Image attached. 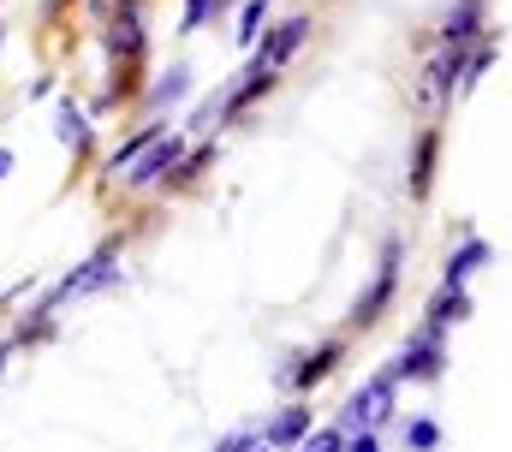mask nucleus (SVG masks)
Listing matches in <instances>:
<instances>
[{"mask_svg": "<svg viewBox=\"0 0 512 452\" xmlns=\"http://www.w3.org/2000/svg\"><path fill=\"white\" fill-rule=\"evenodd\" d=\"M209 18H215V0H185V12H179V36H197Z\"/></svg>", "mask_w": 512, "mask_h": 452, "instance_id": "nucleus-23", "label": "nucleus"}, {"mask_svg": "<svg viewBox=\"0 0 512 452\" xmlns=\"http://www.w3.org/2000/svg\"><path fill=\"white\" fill-rule=\"evenodd\" d=\"M262 24H268V0H245L239 6V48H256V36H262Z\"/></svg>", "mask_w": 512, "mask_h": 452, "instance_id": "nucleus-20", "label": "nucleus"}, {"mask_svg": "<svg viewBox=\"0 0 512 452\" xmlns=\"http://www.w3.org/2000/svg\"><path fill=\"white\" fill-rule=\"evenodd\" d=\"M102 48H108V72L126 78V96H137V72L149 60V18H143V0H120L108 18H102Z\"/></svg>", "mask_w": 512, "mask_h": 452, "instance_id": "nucleus-1", "label": "nucleus"}, {"mask_svg": "<svg viewBox=\"0 0 512 452\" xmlns=\"http://www.w3.org/2000/svg\"><path fill=\"white\" fill-rule=\"evenodd\" d=\"M495 262V244L483 238V232H465V244L447 256V268H441V286H471L483 268Z\"/></svg>", "mask_w": 512, "mask_h": 452, "instance_id": "nucleus-15", "label": "nucleus"}, {"mask_svg": "<svg viewBox=\"0 0 512 452\" xmlns=\"http://www.w3.org/2000/svg\"><path fill=\"white\" fill-rule=\"evenodd\" d=\"M120 274H126V268H120V244L108 238V244H96V250H90V256H84V262H78V268H72V274H66V280L48 292V298H42V304H36V310H48V316H54V310H60V304H72V298L108 292Z\"/></svg>", "mask_w": 512, "mask_h": 452, "instance_id": "nucleus-2", "label": "nucleus"}, {"mask_svg": "<svg viewBox=\"0 0 512 452\" xmlns=\"http://www.w3.org/2000/svg\"><path fill=\"white\" fill-rule=\"evenodd\" d=\"M274 84H280V72H274V66H262V60L251 54V66H245V72H239V78L221 90V125H233L239 113H251L256 102L274 90Z\"/></svg>", "mask_w": 512, "mask_h": 452, "instance_id": "nucleus-11", "label": "nucleus"}, {"mask_svg": "<svg viewBox=\"0 0 512 452\" xmlns=\"http://www.w3.org/2000/svg\"><path fill=\"white\" fill-rule=\"evenodd\" d=\"M6 357H12V339H0V369H6Z\"/></svg>", "mask_w": 512, "mask_h": 452, "instance_id": "nucleus-28", "label": "nucleus"}, {"mask_svg": "<svg viewBox=\"0 0 512 452\" xmlns=\"http://www.w3.org/2000/svg\"><path fill=\"white\" fill-rule=\"evenodd\" d=\"M393 411H399V375H393V369H376V375L346 399V417H340V423H346V429H382Z\"/></svg>", "mask_w": 512, "mask_h": 452, "instance_id": "nucleus-6", "label": "nucleus"}, {"mask_svg": "<svg viewBox=\"0 0 512 452\" xmlns=\"http://www.w3.org/2000/svg\"><path fill=\"white\" fill-rule=\"evenodd\" d=\"M251 447H262V429H233L227 441H215V452H251Z\"/></svg>", "mask_w": 512, "mask_h": 452, "instance_id": "nucleus-24", "label": "nucleus"}, {"mask_svg": "<svg viewBox=\"0 0 512 452\" xmlns=\"http://www.w3.org/2000/svg\"><path fill=\"white\" fill-rule=\"evenodd\" d=\"M161 131H173V125H167V119H143L137 131H126V137L102 155V179H108V185H120V179H126V167L149 149V143H155V137H161Z\"/></svg>", "mask_w": 512, "mask_h": 452, "instance_id": "nucleus-14", "label": "nucleus"}, {"mask_svg": "<svg viewBox=\"0 0 512 452\" xmlns=\"http://www.w3.org/2000/svg\"><path fill=\"white\" fill-rule=\"evenodd\" d=\"M435 167H441V125H423L417 143H411V167H405V191L411 203H423L435 191Z\"/></svg>", "mask_w": 512, "mask_h": 452, "instance_id": "nucleus-12", "label": "nucleus"}, {"mask_svg": "<svg viewBox=\"0 0 512 452\" xmlns=\"http://www.w3.org/2000/svg\"><path fill=\"white\" fill-rule=\"evenodd\" d=\"M191 90H197L191 60H173V66H167V72H155V84L137 96V102H143V119H167L173 108H185V102H191Z\"/></svg>", "mask_w": 512, "mask_h": 452, "instance_id": "nucleus-10", "label": "nucleus"}, {"mask_svg": "<svg viewBox=\"0 0 512 452\" xmlns=\"http://www.w3.org/2000/svg\"><path fill=\"white\" fill-rule=\"evenodd\" d=\"M215 155H221V149H215V137H203V143H191V149H185V161L173 167V179H167V185H197V179L209 173V161H215Z\"/></svg>", "mask_w": 512, "mask_h": 452, "instance_id": "nucleus-19", "label": "nucleus"}, {"mask_svg": "<svg viewBox=\"0 0 512 452\" xmlns=\"http://www.w3.org/2000/svg\"><path fill=\"white\" fill-rule=\"evenodd\" d=\"M346 452H382V441H376V429H352V441H346Z\"/></svg>", "mask_w": 512, "mask_h": 452, "instance_id": "nucleus-26", "label": "nucleus"}, {"mask_svg": "<svg viewBox=\"0 0 512 452\" xmlns=\"http://www.w3.org/2000/svg\"><path fill=\"white\" fill-rule=\"evenodd\" d=\"M12 167H18V155H12V149L0 143V185H6V173H12Z\"/></svg>", "mask_w": 512, "mask_h": 452, "instance_id": "nucleus-27", "label": "nucleus"}, {"mask_svg": "<svg viewBox=\"0 0 512 452\" xmlns=\"http://www.w3.org/2000/svg\"><path fill=\"white\" fill-rule=\"evenodd\" d=\"M54 143L84 167V161H96V119L90 108L78 102V96H54Z\"/></svg>", "mask_w": 512, "mask_h": 452, "instance_id": "nucleus-8", "label": "nucleus"}, {"mask_svg": "<svg viewBox=\"0 0 512 452\" xmlns=\"http://www.w3.org/2000/svg\"><path fill=\"white\" fill-rule=\"evenodd\" d=\"M0 48H6V24H0Z\"/></svg>", "mask_w": 512, "mask_h": 452, "instance_id": "nucleus-30", "label": "nucleus"}, {"mask_svg": "<svg viewBox=\"0 0 512 452\" xmlns=\"http://www.w3.org/2000/svg\"><path fill=\"white\" fill-rule=\"evenodd\" d=\"M399 268H405V238H382L376 280H370V292H364V298L352 304V316H346V328H352V334H370V328L387 316V304L399 298Z\"/></svg>", "mask_w": 512, "mask_h": 452, "instance_id": "nucleus-3", "label": "nucleus"}, {"mask_svg": "<svg viewBox=\"0 0 512 452\" xmlns=\"http://www.w3.org/2000/svg\"><path fill=\"white\" fill-rule=\"evenodd\" d=\"M292 452H346V429H310Z\"/></svg>", "mask_w": 512, "mask_h": 452, "instance_id": "nucleus-22", "label": "nucleus"}, {"mask_svg": "<svg viewBox=\"0 0 512 452\" xmlns=\"http://www.w3.org/2000/svg\"><path fill=\"white\" fill-rule=\"evenodd\" d=\"M393 375H399V387L411 381V387H429V381H441L447 375V334H435V328H417V334L399 345V357L387 363Z\"/></svg>", "mask_w": 512, "mask_h": 452, "instance_id": "nucleus-5", "label": "nucleus"}, {"mask_svg": "<svg viewBox=\"0 0 512 452\" xmlns=\"http://www.w3.org/2000/svg\"><path fill=\"white\" fill-rule=\"evenodd\" d=\"M310 429H316V411L298 399V405H286V411H274V417L262 423V441H268L274 452H292L304 435H310Z\"/></svg>", "mask_w": 512, "mask_h": 452, "instance_id": "nucleus-17", "label": "nucleus"}, {"mask_svg": "<svg viewBox=\"0 0 512 452\" xmlns=\"http://www.w3.org/2000/svg\"><path fill=\"white\" fill-rule=\"evenodd\" d=\"M310 30H316V24H310L304 12H292V18H280V24H268V30L256 36V48H251V54L262 60V66H274V72H286V66L298 60V48L310 42Z\"/></svg>", "mask_w": 512, "mask_h": 452, "instance_id": "nucleus-9", "label": "nucleus"}, {"mask_svg": "<svg viewBox=\"0 0 512 452\" xmlns=\"http://www.w3.org/2000/svg\"><path fill=\"white\" fill-rule=\"evenodd\" d=\"M465 316H471V286H435L423 304V328H435V334H453Z\"/></svg>", "mask_w": 512, "mask_h": 452, "instance_id": "nucleus-16", "label": "nucleus"}, {"mask_svg": "<svg viewBox=\"0 0 512 452\" xmlns=\"http://www.w3.org/2000/svg\"><path fill=\"white\" fill-rule=\"evenodd\" d=\"M251 452H274V447H268V441H262V447H251Z\"/></svg>", "mask_w": 512, "mask_h": 452, "instance_id": "nucleus-29", "label": "nucleus"}, {"mask_svg": "<svg viewBox=\"0 0 512 452\" xmlns=\"http://www.w3.org/2000/svg\"><path fill=\"white\" fill-rule=\"evenodd\" d=\"M465 66H471V48H435V60L423 66V84H417V96L429 102L435 113H447V102L465 90Z\"/></svg>", "mask_w": 512, "mask_h": 452, "instance_id": "nucleus-7", "label": "nucleus"}, {"mask_svg": "<svg viewBox=\"0 0 512 452\" xmlns=\"http://www.w3.org/2000/svg\"><path fill=\"white\" fill-rule=\"evenodd\" d=\"M48 96H54V78H48V72H42V78H30V84H24V102H48Z\"/></svg>", "mask_w": 512, "mask_h": 452, "instance_id": "nucleus-25", "label": "nucleus"}, {"mask_svg": "<svg viewBox=\"0 0 512 452\" xmlns=\"http://www.w3.org/2000/svg\"><path fill=\"white\" fill-rule=\"evenodd\" d=\"M489 36V0H453V12L441 18V42L447 48H477Z\"/></svg>", "mask_w": 512, "mask_h": 452, "instance_id": "nucleus-13", "label": "nucleus"}, {"mask_svg": "<svg viewBox=\"0 0 512 452\" xmlns=\"http://www.w3.org/2000/svg\"><path fill=\"white\" fill-rule=\"evenodd\" d=\"M185 149H191V137H185L179 125H173V131H161V137H155V143H149V149L126 167V179H120L114 191H155V185H167V179H173V167L185 161Z\"/></svg>", "mask_w": 512, "mask_h": 452, "instance_id": "nucleus-4", "label": "nucleus"}, {"mask_svg": "<svg viewBox=\"0 0 512 452\" xmlns=\"http://www.w3.org/2000/svg\"><path fill=\"white\" fill-rule=\"evenodd\" d=\"M441 447V423L435 417H411L405 423V452H435Z\"/></svg>", "mask_w": 512, "mask_h": 452, "instance_id": "nucleus-21", "label": "nucleus"}, {"mask_svg": "<svg viewBox=\"0 0 512 452\" xmlns=\"http://www.w3.org/2000/svg\"><path fill=\"white\" fill-rule=\"evenodd\" d=\"M340 363H346V339H328V345H316V351H304V357H298L292 387H298V393H316V387H322Z\"/></svg>", "mask_w": 512, "mask_h": 452, "instance_id": "nucleus-18", "label": "nucleus"}]
</instances>
